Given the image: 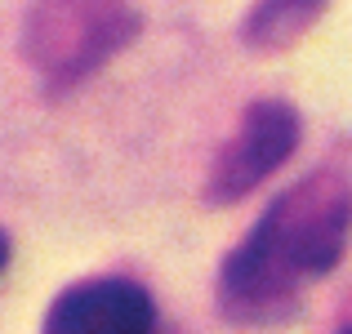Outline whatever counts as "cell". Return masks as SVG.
<instances>
[{"label": "cell", "mask_w": 352, "mask_h": 334, "mask_svg": "<svg viewBox=\"0 0 352 334\" xmlns=\"http://www.w3.org/2000/svg\"><path fill=\"white\" fill-rule=\"evenodd\" d=\"M352 232V179L339 165L299 179L263 210L250 236L228 254L219 303L232 321H267L344 258Z\"/></svg>", "instance_id": "cell-1"}, {"label": "cell", "mask_w": 352, "mask_h": 334, "mask_svg": "<svg viewBox=\"0 0 352 334\" xmlns=\"http://www.w3.org/2000/svg\"><path fill=\"white\" fill-rule=\"evenodd\" d=\"M125 0H36L27 14V58L50 85H72L134 36Z\"/></svg>", "instance_id": "cell-2"}, {"label": "cell", "mask_w": 352, "mask_h": 334, "mask_svg": "<svg viewBox=\"0 0 352 334\" xmlns=\"http://www.w3.org/2000/svg\"><path fill=\"white\" fill-rule=\"evenodd\" d=\"M299 143V116L281 98H263L241 116L236 134L228 138V147L219 152L214 174H210V201L228 205V201L254 192L285 156Z\"/></svg>", "instance_id": "cell-3"}, {"label": "cell", "mask_w": 352, "mask_h": 334, "mask_svg": "<svg viewBox=\"0 0 352 334\" xmlns=\"http://www.w3.org/2000/svg\"><path fill=\"white\" fill-rule=\"evenodd\" d=\"M156 330V303L143 285L98 276L80 281L54 299L45 334H152Z\"/></svg>", "instance_id": "cell-4"}, {"label": "cell", "mask_w": 352, "mask_h": 334, "mask_svg": "<svg viewBox=\"0 0 352 334\" xmlns=\"http://www.w3.org/2000/svg\"><path fill=\"white\" fill-rule=\"evenodd\" d=\"M326 0H258L254 14L245 18V45L254 49H281V45L299 41L312 23H317Z\"/></svg>", "instance_id": "cell-5"}, {"label": "cell", "mask_w": 352, "mask_h": 334, "mask_svg": "<svg viewBox=\"0 0 352 334\" xmlns=\"http://www.w3.org/2000/svg\"><path fill=\"white\" fill-rule=\"evenodd\" d=\"M5 258H9V241H5V232H0V267H5Z\"/></svg>", "instance_id": "cell-6"}, {"label": "cell", "mask_w": 352, "mask_h": 334, "mask_svg": "<svg viewBox=\"0 0 352 334\" xmlns=\"http://www.w3.org/2000/svg\"><path fill=\"white\" fill-rule=\"evenodd\" d=\"M348 334H352V330H348Z\"/></svg>", "instance_id": "cell-7"}]
</instances>
